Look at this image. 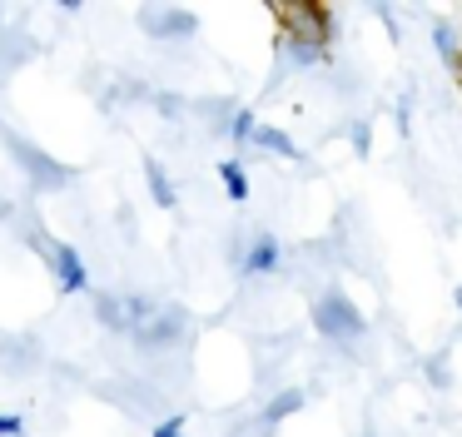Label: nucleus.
I'll use <instances>...</instances> for the list:
<instances>
[{
    "label": "nucleus",
    "instance_id": "f257e3e1",
    "mask_svg": "<svg viewBox=\"0 0 462 437\" xmlns=\"http://www.w3.org/2000/svg\"><path fill=\"white\" fill-rule=\"evenodd\" d=\"M0 144L11 149V159L21 164V174L31 179V189H35V194H55V189H70V184H75V169H70V164H60V159H55V154H45L41 144L21 139L15 129H5V125H0Z\"/></svg>",
    "mask_w": 462,
    "mask_h": 437
},
{
    "label": "nucleus",
    "instance_id": "f03ea898",
    "mask_svg": "<svg viewBox=\"0 0 462 437\" xmlns=\"http://www.w3.org/2000/svg\"><path fill=\"white\" fill-rule=\"evenodd\" d=\"M269 10L279 20L283 40L328 50V40H333V10L328 5H319V0H269Z\"/></svg>",
    "mask_w": 462,
    "mask_h": 437
},
{
    "label": "nucleus",
    "instance_id": "7ed1b4c3",
    "mask_svg": "<svg viewBox=\"0 0 462 437\" xmlns=\"http://www.w3.org/2000/svg\"><path fill=\"white\" fill-rule=\"evenodd\" d=\"M313 328H319V338L348 348V343H358V338L368 333V318L358 313V303H353L343 288H323V293L313 298Z\"/></svg>",
    "mask_w": 462,
    "mask_h": 437
},
{
    "label": "nucleus",
    "instance_id": "20e7f679",
    "mask_svg": "<svg viewBox=\"0 0 462 437\" xmlns=\"http://www.w3.org/2000/svg\"><path fill=\"white\" fill-rule=\"evenodd\" d=\"M25 244H35V254L51 264L60 293H85V288H90V268H85V258H80V248H75V244L51 238L45 228H25Z\"/></svg>",
    "mask_w": 462,
    "mask_h": 437
},
{
    "label": "nucleus",
    "instance_id": "39448f33",
    "mask_svg": "<svg viewBox=\"0 0 462 437\" xmlns=\"http://www.w3.org/2000/svg\"><path fill=\"white\" fill-rule=\"evenodd\" d=\"M154 308L160 303H154L150 293H134V288H125V293H100L95 298V323L115 338H130L140 323L154 318Z\"/></svg>",
    "mask_w": 462,
    "mask_h": 437
},
{
    "label": "nucleus",
    "instance_id": "423d86ee",
    "mask_svg": "<svg viewBox=\"0 0 462 437\" xmlns=\"http://www.w3.org/2000/svg\"><path fill=\"white\" fill-rule=\"evenodd\" d=\"M184 333H189V313H184L180 303H160L150 323H140L130 333V343L140 348V353H170V348L184 343Z\"/></svg>",
    "mask_w": 462,
    "mask_h": 437
},
{
    "label": "nucleus",
    "instance_id": "0eeeda50",
    "mask_svg": "<svg viewBox=\"0 0 462 437\" xmlns=\"http://www.w3.org/2000/svg\"><path fill=\"white\" fill-rule=\"evenodd\" d=\"M140 30L150 40H189L194 30H199V15H194V10H174V5H144Z\"/></svg>",
    "mask_w": 462,
    "mask_h": 437
},
{
    "label": "nucleus",
    "instance_id": "6e6552de",
    "mask_svg": "<svg viewBox=\"0 0 462 437\" xmlns=\"http://www.w3.org/2000/svg\"><path fill=\"white\" fill-rule=\"evenodd\" d=\"M283 268V244L279 234H269V228H259V234H249V244H244V258H239V278H269Z\"/></svg>",
    "mask_w": 462,
    "mask_h": 437
},
{
    "label": "nucleus",
    "instance_id": "1a4fd4ad",
    "mask_svg": "<svg viewBox=\"0 0 462 437\" xmlns=\"http://www.w3.org/2000/svg\"><path fill=\"white\" fill-rule=\"evenodd\" d=\"M303 403H309V393H303V387H279V393H273L269 403L259 407V417H254V427H259V432H273V427H279L283 417H293Z\"/></svg>",
    "mask_w": 462,
    "mask_h": 437
},
{
    "label": "nucleus",
    "instance_id": "9d476101",
    "mask_svg": "<svg viewBox=\"0 0 462 437\" xmlns=\"http://www.w3.org/2000/svg\"><path fill=\"white\" fill-rule=\"evenodd\" d=\"M144 184H150V199L160 209H180V189H174L170 169H164L160 159H144Z\"/></svg>",
    "mask_w": 462,
    "mask_h": 437
},
{
    "label": "nucleus",
    "instance_id": "9b49d317",
    "mask_svg": "<svg viewBox=\"0 0 462 437\" xmlns=\"http://www.w3.org/2000/svg\"><path fill=\"white\" fill-rule=\"evenodd\" d=\"M249 144H254V149H263V154H279V159H303V149L293 144V139L283 135L279 125H259V129H254Z\"/></svg>",
    "mask_w": 462,
    "mask_h": 437
},
{
    "label": "nucleus",
    "instance_id": "f8f14e48",
    "mask_svg": "<svg viewBox=\"0 0 462 437\" xmlns=\"http://www.w3.org/2000/svg\"><path fill=\"white\" fill-rule=\"evenodd\" d=\"M219 184L234 204H249V174H244L239 159H219Z\"/></svg>",
    "mask_w": 462,
    "mask_h": 437
},
{
    "label": "nucleus",
    "instance_id": "ddd939ff",
    "mask_svg": "<svg viewBox=\"0 0 462 437\" xmlns=\"http://www.w3.org/2000/svg\"><path fill=\"white\" fill-rule=\"evenodd\" d=\"M283 45V65H293V70H313V65H328V50H319V45H293V40H279Z\"/></svg>",
    "mask_w": 462,
    "mask_h": 437
},
{
    "label": "nucleus",
    "instance_id": "4468645a",
    "mask_svg": "<svg viewBox=\"0 0 462 437\" xmlns=\"http://www.w3.org/2000/svg\"><path fill=\"white\" fill-rule=\"evenodd\" d=\"M432 45H438V60H442L448 70L462 60V45H457V30H452V20H438V25H432Z\"/></svg>",
    "mask_w": 462,
    "mask_h": 437
},
{
    "label": "nucleus",
    "instance_id": "2eb2a0df",
    "mask_svg": "<svg viewBox=\"0 0 462 437\" xmlns=\"http://www.w3.org/2000/svg\"><path fill=\"white\" fill-rule=\"evenodd\" d=\"M254 129H259V115H254V109H234V115L229 119H224V135H229L234 139V144H249V139H254Z\"/></svg>",
    "mask_w": 462,
    "mask_h": 437
},
{
    "label": "nucleus",
    "instance_id": "dca6fc26",
    "mask_svg": "<svg viewBox=\"0 0 462 437\" xmlns=\"http://www.w3.org/2000/svg\"><path fill=\"white\" fill-rule=\"evenodd\" d=\"M150 99H154V109H160L164 119H184V115H189V99L174 95V89H154Z\"/></svg>",
    "mask_w": 462,
    "mask_h": 437
},
{
    "label": "nucleus",
    "instance_id": "f3484780",
    "mask_svg": "<svg viewBox=\"0 0 462 437\" xmlns=\"http://www.w3.org/2000/svg\"><path fill=\"white\" fill-rule=\"evenodd\" d=\"M348 144L358 149V154H368V149H373V125H368V119H353V125H348Z\"/></svg>",
    "mask_w": 462,
    "mask_h": 437
},
{
    "label": "nucleus",
    "instance_id": "a211bd4d",
    "mask_svg": "<svg viewBox=\"0 0 462 437\" xmlns=\"http://www.w3.org/2000/svg\"><path fill=\"white\" fill-rule=\"evenodd\" d=\"M184 423H189V413H170V417H160V423H154V437H184Z\"/></svg>",
    "mask_w": 462,
    "mask_h": 437
},
{
    "label": "nucleus",
    "instance_id": "6ab92c4d",
    "mask_svg": "<svg viewBox=\"0 0 462 437\" xmlns=\"http://www.w3.org/2000/svg\"><path fill=\"white\" fill-rule=\"evenodd\" d=\"M428 383H432V387H452V373H448V353L428 358Z\"/></svg>",
    "mask_w": 462,
    "mask_h": 437
},
{
    "label": "nucleus",
    "instance_id": "aec40b11",
    "mask_svg": "<svg viewBox=\"0 0 462 437\" xmlns=\"http://www.w3.org/2000/svg\"><path fill=\"white\" fill-rule=\"evenodd\" d=\"M25 432H31L25 413H0V437H25Z\"/></svg>",
    "mask_w": 462,
    "mask_h": 437
},
{
    "label": "nucleus",
    "instance_id": "412c9836",
    "mask_svg": "<svg viewBox=\"0 0 462 437\" xmlns=\"http://www.w3.org/2000/svg\"><path fill=\"white\" fill-rule=\"evenodd\" d=\"M457 308H462V284H457Z\"/></svg>",
    "mask_w": 462,
    "mask_h": 437
}]
</instances>
